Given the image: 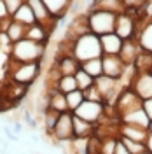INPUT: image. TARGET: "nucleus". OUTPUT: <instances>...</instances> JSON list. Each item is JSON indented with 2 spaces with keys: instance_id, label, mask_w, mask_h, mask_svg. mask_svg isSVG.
Instances as JSON below:
<instances>
[{
  "instance_id": "26",
  "label": "nucleus",
  "mask_w": 152,
  "mask_h": 154,
  "mask_svg": "<svg viewBox=\"0 0 152 154\" xmlns=\"http://www.w3.org/2000/svg\"><path fill=\"white\" fill-rule=\"evenodd\" d=\"M5 33H7V37L11 38V42L14 44V42H18V40L26 37V26L21 25V23H18V21H12V19H11L9 26H7V30H5Z\"/></svg>"
},
{
  "instance_id": "20",
  "label": "nucleus",
  "mask_w": 152,
  "mask_h": 154,
  "mask_svg": "<svg viewBox=\"0 0 152 154\" xmlns=\"http://www.w3.org/2000/svg\"><path fill=\"white\" fill-rule=\"evenodd\" d=\"M121 123H124V125L140 126V128H145V130H147V126H149V117H147V114L143 112L142 107H138V109H135V110H131V112H126V114L121 116Z\"/></svg>"
},
{
  "instance_id": "25",
  "label": "nucleus",
  "mask_w": 152,
  "mask_h": 154,
  "mask_svg": "<svg viewBox=\"0 0 152 154\" xmlns=\"http://www.w3.org/2000/svg\"><path fill=\"white\" fill-rule=\"evenodd\" d=\"M49 109H51V110H54V112H58V114L68 112L65 95H63V93H59L58 89L49 93Z\"/></svg>"
},
{
  "instance_id": "18",
  "label": "nucleus",
  "mask_w": 152,
  "mask_h": 154,
  "mask_svg": "<svg viewBox=\"0 0 152 154\" xmlns=\"http://www.w3.org/2000/svg\"><path fill=\"white\" fill-rule=\"evenodd\" d=\"M100 44H102L103 54H119L121 46H123V38L112 32V33L100 35Z\"/></svg>"
},
{
  "instance_id": "5",
  "label": "nucleus",
  "mask_w": 152,
  "mask_h": 154,
  "mask_svg": "<svg viewBox=\"0 0 152 154\" xmlns=\"http://www.w3.org/2000/svg\"><path fill=\"white\" fill-rule=\"evenodd\" d=\"M136 32H138V18L135 14L128 12V11L117 14L114 26L115 35H119L123 40H128V38H135Z\"/></svg>"
},
{
  "instance_id": "33",
  "label": "nucleus",
  "mask_w": 152,
  "mask_h": 154,
  "mask_svg": "<svg viewBox=\"0 0 152 154\" xmlns=\"http://www.w3.org/2000/svg\"><path fill=\"white\" fill-rule=\"evenodd\" d=\"M152 0H123L124 11H143L150 5Z\"/></svg>"
},
{
  "instance_id": "12",
  "label": "nucleus",
  "mask_w": 152,
  "mask_h": 154,
  "mask_svg": "<svg viewBox=\"0 0 152 154\" xmlns=\"http://www.w3.org/2000/svg\"><path fill=\"white\" fill-rule=\"evenodd\" d=\"M102 68H103V75L112 77V79H121L126 70V65L117 54H103L102 56Z\"/></svg>"
},
{
  "instance_id": "35",
  "label": "nucleus",
  "mask_w": 152,
  "mask_h": 154,
  "mask_svg": "<svg viewBox=\"0 0 152 154\" xmlns=\"http://www.w3.org/2000/svg\"><path fill=\"white\" fill-rule=\"evenodd\" d=\"M84 93V98L86 100H91V102H102L103 103V98H102V95H100V91H98V88L93 84L91 88H87L86 91H82Z\"/></svg>"
},
{
  "instance_id": "36",
  "label": "nucleus",
  "mask_w": 152,
  "mask_h": 154,
  "mask_svg": "<svg viewBox=\"0 0 152 154\" xmlns=\"http://www.w3.org/2000/svg\"><path fill=\"white\" fill-rule=\"evenodd\" d=\"M25 2H26V0H4L5 9H7V14H9V16H12V14H14V12H16V11H18L19 7L25 4Z\"/></svg>"
},
{
  "instance_id": "43",
  "label": "nucleus",
  "mask_w": 152,
  "mask_h": 154,
  "mask_svg": "<svg viewBox=\"0 0 152 154\" xmlns=\"http://www.w3.org/2000/svg\"><path fill=\"white\" fill-rule=\"evenodd\" d=\"M150 75H152V68H150Z\"/></svg>"
},
{
  "instance_id": "13",
  "label": "nucleus",
  "mask_w": 152,
  "mask_h": 154,
  "mask_svg": "<svg viewBox=\"0 0 152 154\" xmlns=\"http://www.w3.org/2000/svg\"><path fill=\"white\" fill-rule=\"evenodd\" d=\"M135 38L140 44L142 51L152 54V18L150 19H138V32H136Z\"/></svg>"
},
{
  "instance_id": "10",
  "label": "nucleus",
  "mask_w": 152,
  "mask_h": 154,
  "mask_svg": "<svg viewBox=\"0 0 152 154\" xmlns=\"http://www.w3.org/2000/svg\"><path fill=\"white\" fill-rule=\"evenodd\" d=\"M26 4L30 5V9L33 12L35 21L53 33L54 28H56V25H58V19H54L49 14V11H47V7L44 5V2H42V0H26Z\"/></svg>"
},
{
  "instance_id": "16",
  "label": "nucleus",
  "mask_w": 152,
  "mask_h": 154,
  "mask_svg": "<svg viewBox=\"0 0 152 154\" xmlns=\"http://www.w3.org/2000/svg\"><path fill=\"white\" fill-rule=\"evenodd\" d=\"M53 63H54V67L58 68V72H59L61 75H75V72L81 68V63H79L72 54L58 56Z\"/></svg>"
},
{
  "instance_id": "23",
  "label": "nucleus",
  "mask_w": 152,
  "mask_h": 154,
  "mask_svg": "<svg viewBox=\"0 0 152 154\" xmlns=\"http://www.w3.org/2000/svg\"><path fill=\"white\" fill-rule=\"evenodd\" d=\"M91 9H98V11L114 12V14H121V12H124V4H123V0H93L89 11Z\"/></svg>"
},
{
  "instance_id": "29",
  "label": "nucleus",
  "mask_w": 152,
  "mask_h": 154,
  "mask_svg": "<svg viewBox=\"0 0 152 154\" xmlns=\"http://www.w3.org/2000/svg\"><path fill=\"white\" fill-rule=\"evenodd\" d=\"M65 100H67V107H68V112H74L77 107L84 102V93L81 89H74L65 95Z\"/></svg>"
},
{
  "instance_id": "2",
  "label": "nucleus",
  "mask_w": 152,
  "mask_h": 154,
  "mask_svg": "<svg viewBox=\"0 0 152 154\" xmlns=\"http://www.w3.org/2000/svg\"><path fill=\"white\" fill-rule=\"evenodd\" d=\"M72 56L75 58L79 63L93 60V58H102L103 51H102V44H100V37L95 33H86L77 37L72 42Z\"/></svg>"
},
{
  "instance_id": "14",
  "label": "nucleus",
  "mask_w": 152,
  "mask_h": 154,
  "mask_svg": "<svg viewBox=\"0 0 152 154\" xmlns=\"http://www.w3.org/2000/svg\"><path fill=\"white\" fill-rule=\"evenodd\" d=\"M86 33H91L89 32V25H87V16L86 14H79L74 18V21H70L67 32H65V40L68 42H74L77 37L81 35H86Z\"/></svg>"
},
{
  "instance_id": "8",
  "label": "nucleus",
  "mask_w": 152,
  "mask_h": 154,
  "mask_svg": "<svg viewBox=\"0 0 152 154\" xmlns=\"http://www.w3.org/2000/svg\"><path fill=\"white\" fill-rule=\"evenodd\" d=\"M51 137L58 140V142H65V140H72L74 138V119H72V112H63L58 116L56 125L51 130Z\"/></svg>"
},
{
  "instance_id": "34",
  "label": "nucleus",
  "mask_w": 152,
  "mask_h": 154,
  "mask_svg": "<svg viewBox=\"0 0 152 154\" xmlns=\"http://www.w3.org/2000/svg\"><path fill=\"white\" fill-rule=\"evenodd\" d=\"M58 116H59V114L54 112V110H51V109H47V110L42 114V121H44V125H46V131H47V133H51V130L54 128Z\"/></svg>"
},
{
  "instance_id": "21",
  "label": "nucleus",
  "mask_w": 152,
  "mask_h": 154,
  "mask_svg": "<svg viewBox=\"0 0 152 154\" xmlns=\"http://www.w3.org/2000/svg\"><path fill=\"white\" fill-rule=\"evenodd\" d=\"M72 119H74V138H89V137L95 135L96 125L87 123V121H84V119H81L74 114H72Z\"/></svg>"
},
{
  "instance_id": "24",
  "label": "nucleus",
  "mask_w": 152,
  "mask_h": 154,
  "mask_svg": "<svg viewBox=\"0 0 152 154\" xmlns=\"http://www.w3.org/2000/svg\"><path fill=\"white\" fill-rule=\"evenodd\" d=\"M11 19H12V21H18V23H21V25H25L26 28L37 23V21H35V16H33V12H32V9H30V5L26 4V2L11 16Z\"/></svg>"
},
{
  "instance_id": "3",
  "label": "nucleus",
  "mask_w": 152,
  "mask_h": 154,
  "mask_svg": "<svg viewBox=\"0 0 152 154\" xmlns=\"http://www.w3.org/2000/svg\"><path fill=\"white\" fill-rule=\"evenodd\" d=\"M9 56L12 61H42L46 56V46L25 37L12 44Z\"/></svg>"
},
{
  "instance_id": "38",
  "label": "nucleus",
  "mask_w": 152,
  "mask_h": 154,
  "mask_svg": "<svg viewBox=\"0 0 152 154\" xmlns=\"http://www.w3.org/2000/svg\"><path fill=\"white\" fill-rule=\"evenodd\" d=\"M114 154H131L126 147H124V144L121 142V140H117V144H115V151H114Z\"/></svg>"
},
{
  "instance_id": "7",
  "label": "nucleus",
  "mask_w": 152,
  "mask_h": 154,
  "mask_svg": "<svg viewBox=\"0 0 152 154\" xmlns=\"http://www.w3.org/2000/svg\"><path fill=\"white\" fill-rule=\"evenodd\" d=\"M103 109H105V103H102V102H91V100H86L84 98V102L77 107L72 114L87 121V123L98 125L102 121V117H103Z\"/></svg>"
},
{
  "instance_id": "39",
  "label": "nucleus",
  "mask_w": 152,
  "mask_h": 154,
  "mask_svg": "<svg viewBox=\"0 0 152 154\" xmlns=\"http://www.w3.org/2000/svg\"><path fill=\"white\" fill-rule=\"evenodd\" d=\"M4 18H11V16L7 14V9H5L4 0H0V19H4Z\"/></svg>"
},
{
  "instance_id": "6",
  "label": "nucleus",
  "mask_w": 152,
  "mask_h": 154,
  "mask_svg": "<svg viewBox=\"0 0 152 154\" xmlns=\"http://www.w3.org/2000/svg\"><path fill=\"white\" fill-rule=\"evenodd\" d=\"M95 86L98 88L100 95L103 98V103H114L117 95L121 93V89L124 88L121 79H112V77H107V75L96 77Z\"/></svg>"
},
{
  "instance_id": "31",
  "label": "nucleus",
  "mask_w": 152,
  "mask_h": 154,
  "mask_svg": "<svg viewBox=\"0 0 152 154\" xmlns=\"http://www.w3.org/2000/svg\"><path fill=\"white\" fill-rule=\"evenodd\" d=\"M74 77H75V82H77V89H81V91H86L87 88H91L95 84V79L89 75L87 72H84L82 68H79Z\"/></svg>"
},
{
  "instance_id": "27",
  "label": "nucleus",
  "mask_w": 152,
  "mask_h": 154,
  "mask_svg": "<svg viewBox=\"0 0 152 154\" xmlns=\"http://www.w3.org/2000/svg\"><path fill=\"white\" fill-rule=\"evenodd\" d=\"M81 68L87 72L89 75L96 79V77L103 75V68H102V58H93V60H87V61H82L81 63Z\"/></svg>"
},
{
  "instance_id": "40",
  "label": "nucleus",
  "mask_w": 152,
  "mask_h": 154,
  "mask_svg": "<svg viewBox=\"0 0 152 154\" xmlns=\"http://www.w3.org/2000/svg\"><path fill=\"white\" fill-rule=\"evenodd\" d=\"M145 151L149 154H152V133L147 135V140H145Z\"/></svg>"
},
{
  "instance_id": "28",
  "label": "nucleus",
  "mask_w": 152,
  "mask_h": 154,
  "mask_svg": "<svg viewBox=\"0 0 152 154\" xmlns=\"http://www.w3.org/2000/svg\"><path fill=\"white\" fill-rule=\"evenodd\" d=\"M133 68L135 72H150L152 68V54L150 53H145V51H140V54L136 56L133 63Z\"/></svg>"
},
{
  "instance_id": "42",
  "label": "nucleus",
  "mask_w": 152,
  "mask_h": 154,
  "mask_svg": "<svg viewBox=\"0 0 152 154\" xmlns=\"http://www.w3.org/2000/svg\"><path fill=\"white\" fill-rule=\"evenodd\" d=\"M142 154H149V152H147V151H145V152H142Z\"/></svg>"
},
{
  "instance_id": "11",
  "label": "nucleus",
  "mask_w": 152,
  "mask_h": 154,
  "mask_svg": "<svg viewBox=\"0 0 152 154\" xmlns=\"http://www.w3.org/2000/svg\"><path fill=\"white\" fill-rule=\"evenodd\" d=\"M129 88L135 91V95L140 100L152 98V75L150 72H138L135 74L133 81L129 82Z\"/></svg>"
},
{
  "instance_id": "17",
  "label": "nucleus",
  "mask_w": 152,
  "mask_h": 154,
  "mask_svg": "<svg viewBox=\"0 0 152 154\" xmlns=\"http://www.w3.org/2000/svg\"><path fill=\"white\" fill-rule=\"evenodd\" d=\"M44 5L47 7L49 14L54 19H63L70 12V7H72V0H42Z\"/></svg>"
},
{
  "instance_id": "22",
  "label": "nucleus",
  "mask_w": 152,
  "mask_h": 154,
  "mask_svg": "<svg viewBox=\"0 0 152 154\" xmlns=\"http://www.w3.org/2000/svg\"><path fill=\"white\" fill-rule=\"evenodd\" d=\"M51 35L53 33L47 28H44L42 25H38V23H35V25H32V26L26 28V38L33 40V42H38V44H44V46H47Z\"/></svg>"
},
{
  "instance_id": "32",
  "label": "nucleus",
  "mask_w": 152,
  "mask_h": 154,
  "mask_svg": "<svg viewBox=\"0 0 152 154\" xmlns=\"http://www.w3.org/2000/svg\"><path fill=\"white\" fill-rule=\"evenodd\" d=\"M119 140L124 144V147L131 154H142L145 152V142H136V140H129L126 137H119Z\"/></svg>"
},
{
  "instance_id": "19",
  "label": "nucleus",
  "mask_w": 152,
  "mask_h": 154,
  "mask_svg": "<svg viewBox=\"0 0 152 154\" xmlns=\"http://www.w3.org/2000/svg\"><path fill=\"white\" fill-rule=\"evenodd\" d=\"M147 135H149V131H147L145 128L119 123V137H126V138L136 140V142H145V140H147Z\"/></svg>"
},
{
  "instance_id": "9",
  "label": "nucleus",
  "mask_w": 152,
  "mask_h": 154,
  "mask_svg": "<svg viewBox=\"0 0 152 154\" xmlns=\"http://www.w3.org/2000/svg\"><path fill=\"white\" fill-rule=\"evenodd\" d=\"M114 107H115V110H117V114H119V119H121L123 114L131 112V110H135V109L142 107V100L135 95V91L131 89V88H123L121 93H119L117 98H115Z\"/></svg>"
},
{
  "instance_id": "15",
  "label": "nucleus",
  "mask_w": 152,
  "mask_h": 154,
  "mask_svg": "<svg viewBox=\"0 0 152 154\" xmlns=\"http://www.w3.org/2000/svg\"><path fill=\"white\" fill-rule=\"evenodd\" d=\"M140 44L136 42V38H128V40H123V46H121V51H119V54L117 56L123 60V63L126 67H129V65H133L136 56L140 54Z\"/></svg>"
},
{
  "instance_id": "4",
  "label": "nucleus",
  "mask_w": 152,
  "mask_h": 154,
  "mask_svg": "<svg viewBox=\"0 0 152 154\" xmlns=\"http://www.w3.org/2000/svg\"><path fill=\"white\" fill-rule=\"evenodd\" d=\"M87 16V25H89V32L95 35H105V33H112L115 26V18L117 14L114 12H107V11H98L91 9L86 12Z\"/></svg>"
},
{
  "instance_id": "41",
  "label": "nucleus",
  "mask_w": 152,
  "mask_h": 154,
  "mask_svg": "<svg viewBox=\"0 0 152 154\" xmlns=\"http://www.w3.org/2000/svg\"><path fill=\"white\" fill-rule=\"evenodd\" d=\"M147 131L152 133V119H149V126H147Z\"/></svg>"
},
{
  "instance_id": "37",
  "label": "nucleus",
  "mask_w": 152,
  "mask_h": 154,
  "mask_svg": "<svg viewBox=\"0 0 152 154\" xmlns=\"http://www.w3.org/2000/svg\"><path fill=\"white\" fill-rule=\"evenodd\" d=\"M142 109H143V112L147 114V117H149V119H152V98L142 100Z\"/></svg>"
},
{
  "instance_id": "1",
  "label": "nucleus",
  "mask_w": 152,
  "mask_h": 154,
  "mask_svg": "<svg viewBox=\"0 0 152 154\" xmlns=\"http://www.w3.org/2000/svg\"><path fill=\"white\" fill-rule=\"evenodd\" d=\"M42 74V61H12L7 65V79L23 86H33Z\"/></svg>"
},
{
  "instance_id": "30",
  "label": "nucleus",
  "mask_w": 152,
  "mask_h": 154,
  "mask_svg": "<svg viewBox=\"0 0 152 154\" xmlns=\"http://www.w3.org/2000/svg\"><path fill=\"white\" fill-rule=\"evenodd\" d=\"M56 88H58V91H59V93H63V95H67V93H70V91L77 89L75 77H74V75H61L59 79H58Z\"/></svg>"
}]
</instances>
